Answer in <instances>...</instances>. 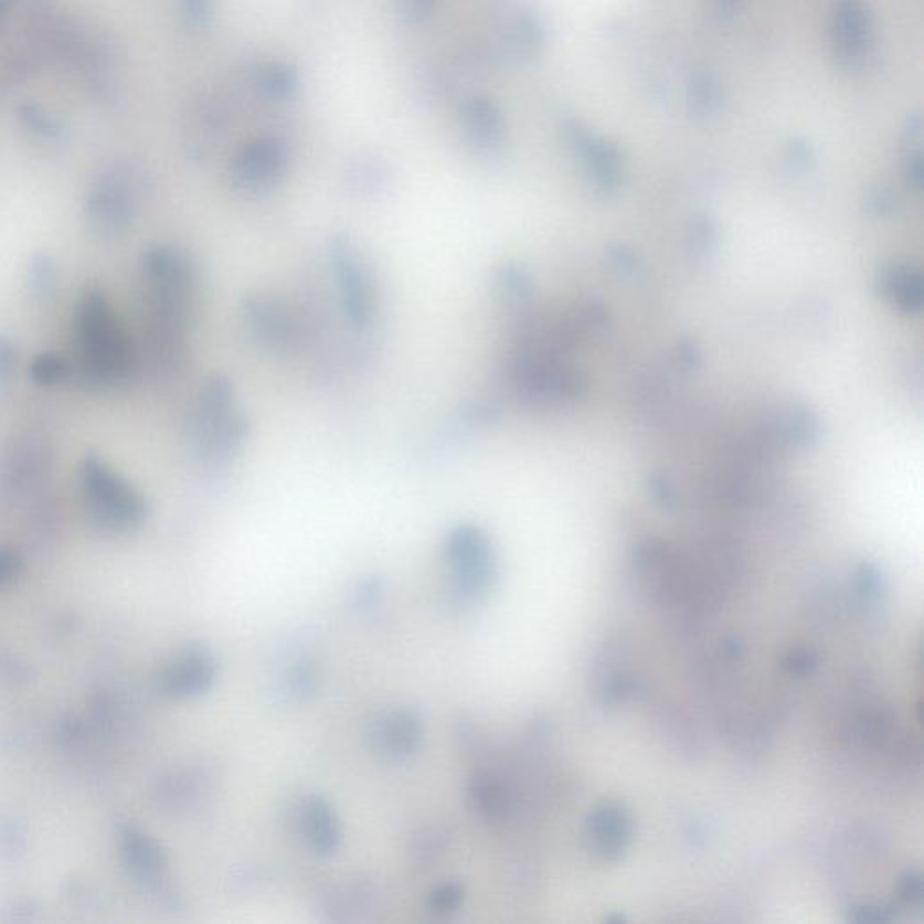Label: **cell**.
I'll use <instances>...</instances> for the list:
<instances>
[{
	"instance_id": "obj_1",
	"label": "cell",
	"mask_w": 924,
	"mask_h": 924,
	"mask_svg": "<svg viewBox=\"0 0 924 924\" xmlns=\"http://www.w3.org/2000/svg\"><path fill=\"white\" fill-rule=\"evenodd\" d=\"M189 432L199 457L210 465H223L237 455L249 423L238 411L235 391L226 378H210L201 389L190 415Z\"/></svg>"
},
{
	"instance_id": "obj_2",
	"label": "cell",
	"mask_w": 924,
	"mask_h": 924,
	"mask_svg": "<svg viewBox=\"0 0 924 924\" xmlns=\"http://www.w3.org/2000/svg\"><path fill=\"white\" fill-rule=\"evenodd\" d=\"M79 338L91 380L114 383L129 374V343L99 293H89L82 304Z\"/></svg>"
},
{
	"instance_id": "obj_3",
	"label": "cell",
	"mask_w": 924,
	"mask_h": 924,
	"mask_svg": "<svg viewBox=\"0 0 924 924\" xmlns=\"http://www.w3.org/2000/svg\"><path fill=\"white\" fill-rule=\"evenodd\" d=\"M446 564L450 567L457 593L466 599H479L497 582V556L482 529L460 524L452 529L445 542Z\"/></svg>"
},
{
	"instance_id": "obj_4",
	"label": "cell",
	"mask_w": 924,
	"mask_h": 924,
	"mask_svg": "<svg viewBox=\"0 0 924 924\" xmlns=\"http://www.w3.org/2000/svg\"><path fill=\"white\" fill-rule=\"evenodd\" d=\"M329 261L347 320L358 332L369 331L376 318L378 302L376 287L365 261L343 235L332 238Z\"/></svg>"
},
{
	"instance_id": "obj_5",
	"label": "cell",
	"mask_w": 924,
	"mask_h": 924,
	"mask_svg": "<svg viewBox=\"0 0 924 924\" xmlns=\"http://www.w3.org/2000/svg\"><path fill=\"white\" fill-rule=\"evenodd\" d=\"M84 486L91 511L102 524L124 529L141 524L147 514L144 497L96 457L85 460Z\"/></svg>"
},
{
	"instance_id": "obj_6",
	"label": "cell",
	"mask_w": 924,
	"mask_h": 924,
	"mask_svg": "<svg viewBox=\"0 0 924 924\" xmlns=\"http://www.w3.org/2000/svg\"><path fill=\"white\" fill-rule=\"evenodd\" d=\"M508 383L522 400L539 403L580 396L584 391V381L576 372L565 371L531 351L520 352L511 363Z\"/></svg>"
},
{
	"instance_id": "obj_7",
	"label": "cell",
	"mask_w": 924,
	"mask_h": 924,
	"mask_svg": "<svg viewBox=\"0 0 924 924\" xmlns=\"http://www.w3.org/2000/svg\"><path fill=\"white\" fill-rule=\"evenodd\" d=\"M241 307H243L244 321L252 329L253 337L264 343L267 349L293 352L302 346V326L277 298L255 293L244 298Z\"/></svg>"
},
{
	"instance_id": "obj_8",
	"label": "cell",
	"mask_w": 924,
	"mask_h": 924,
	"mask_svg": "<svg viewBox=\"0 0 924 924\" xmlns=\"http://www.w3.org/2000/svg\"><path fill=\"white\" fill-rule=\"evenodd\" d=\"M423 739L425 722L412 708L386 710L369 722V744L383 761H408L419 752Z\"/></svg>"
},
{
	"instance_id": "obj_9",
	"label": "cell",
	"mask_w": 924,
	"mask_h": 924,
	"mask_svg": "<svg viewBox=\"0 0 924 924\" xmlns=\"http://www.w3.org/2000/svg\"><path fill=\"white\" fill-rule=\"evenodd\" d=\"M832 53L843 67L863 64L872 45V19L861 0H838L832 13Z\"/></svg>"
},
{
	"instance_id": "obj_10",
	"label": "cell",
	"mask_w": 924,
	"mask_h": 924,
	"mask_svg": "<svg viewBox=\"0 0 924 924\" xmlns=\"http://www.w3.org/2000/svg\"><path fill=\"white\" fill-rule=\"evenodd\" d=\"M633 836L630 816L619 804L605 801L588 816L585 847L602 861H616L627 850Z\"/></svg>"
},
{
	"instance_id": "obj_11",
	"label": "cell",
	"mask_w": 924,
	"mask_h": 924,
	"mask_svg": "<svg viewBox=\"0 0 924 924\" xmlns=\"http://www.w3.org/2000/svg\"><path fill=\"white\" fill-rule=\"evenodd\" d=\"M567 138L582 158L588 176L598 183L599 189L605 192L618 189L623 179V159L619 150L607 139L578 124L569 125Z\"/></svg>"
},
{
	"instance_id": "obj_12",
	"label": "cell",
	"mask_w": 924,
	"mask_h": 924,
	"mask_svg": "<svg viewBox=\"0 0 924 924\" xmlns=\"http://www.w3.org/2000/svg\"><path fill=\"white\" fill-rule=\"evenodd\" d=\"M217 679V661L206 648L193 647L164 670L161 688L170 698H195Z\"/></svg>"
},
{
	"instance_id": "obj_13",
	"label": "cell",
	"mask_w": 924,
	"mask_h": 924,
	"mask_svg": "<svg viewBox=\"0 0 924 924\" xmlns=\"http://www.w3.org/2000/svg\"><path fill=\"white\" fill-rule=\"evenodd\" d=\"M298 835L309 849L320 856L337 854L341 846V826L334 807L320 795H309L297 809Z\"/></svg>"
},
{
	"instance_id": "obj_14",
	"label": "cell",
	"mask_w": 924,
	"mask_h": 924,
	"mask_svg": "<svg viewBox=\"0 0 924 924\" xmlns=\"http://www.w3.org/2000/svg\"><path fill=\"white\" fill-rule=\"evenodd\" d=\"M286 153L275 141H257L238 153L233 163V179L246 190H266L283 178Z\"/></svg>"
},
{
	"instance_id": "obj_15",
	"label": "cell",
	"mask_w": 924,
	"mask_h": 924,
	"mask_svg": "<svg viewBox=\"0 0 924 924\" xmlns=\"http://www.w3.org/2000/svg\"><path fill=\"white\" fill-rule=\"evenodd\" d=\"M466 798L471 811L488 821H502L513 811L510 787L491 773H475L466 784Z\"/></svg>"
},
{
	"instance_id": "obj_16",
	"label": "cell",
	"mask_w": 924,
	"mask_h": 924,
	"mask_svg": "<svg viewBox=\"0 0 924 924\" xmlns=\"http://www.w3.org/2000/svg\"><path fill=\"white\" fill-rule=\"evenodd\" d=\"M722 85L718 76L708 71L695 73L688 85V107L699 119L713 118L721 110Z\"/></svg>"
},
{
	"instance_id": "obj_17",
	"label": "cell",
	"mask_w": 924,
	"mask_h": 924,
	"mask_svg": "<svg viewBox=\"0 0 924 924\" xmlns=\"http://www.w3.org/2000/svg\"><path fill=\"white\" fill-rule=\"evenodd\" d=\"M883 289L905 311H920L923 304V284L920 273L894 267L883 275Z\"/></svg>"
},
{
	"instance_id": "obj_18",
	"label": "cell",
	"mask_w": 924,
	"mask_h": 924,
	"mask_svg": "<svg viewBox=\"0 0 924 924\" xmlns=\"http://www.w3.org/2000/svg\"><path fill=\"white\" fill-rule=\"evenodd\" d=\"M89 212L98 226L118 230L129 223V199L119 189L102 190L91 199Z\"/></svg>"
},
{
	"instance_id": "obj_19",
	"label": "cell",
	"mask_w": 924,
	"mask_h": 924,
	"mask_svg": "<svg viewBox=\"0 0 924 924\" xmlns=\"http://www.w3.org/2000/svg\"><path fill=\"white\" fill-rule=\"evenodd\" d=\"M497 287H499L500 297L511 306H522L528 302L533 291V284L528 273L513 264L502 266L497 272Z\"/></svg>"
},
{
	"instance_id": "obj_20",
	"label": "cell",
	"mask_w": 924,
	"mask_h": 924,
	"mask_svg": "<svg viewBox=\"0 0 924 924\" xmlns=\"http://www.w3.org/2000/svg\"><path fill=\"white\" fill-rule=\"evenodd\" d=\"M465 898V885L459 881H448V883H443V885H437L434 890H431L426 905L434 914L448 915L460 909Z\"/></svg>"
},
{
	"instance_id": "obj_21",
	"label": "cell",
	"mask_w": 924,
	"mask_h": 924,
	"mask_svg": "<svg viewBox=\"0 0 924 924\" xmlns=\"http://www.w3.org/2000/svg\"><path fill=\"white\" fill-rule=\"evenodd\" d=\"M471 118L477 119L470 124L471 132L480 145L493 147L500 138L499 116L493 107L488 104H477V109L471 113Z\"/></svg>"
},
{
	"instance_id": "obj_22",
	"label": "cell",
	"mask_w": 924,
	"mask_h": 924,
	"mask_svg": "<svg viewBox=\"0 0 924 924\" xmlns=\"http://www.w3.org/2000/svg\"><path fill=\"white\" fill-rule=\"evenodd\" d=\"M287 688L295 698H307L317 688V673L309 662H295L287 673Z\"/></svg>"
},
{
	"instance_id": "obj_23",
	"label": "cell",
	"mask_w": 924,
	"mask_h": 924,
	"mask_svg": "<svg viewBox=\"0 0 924 924\" xmlns=\"http://www.w3.org/2000/svg\"><path fill=\"white\" fill-rule=\"evenodd\" d=\"M65 374H67V365L64 360L53 354H42L31 365V376L35 378L39 383H56L64 380Z\"/></svg>"
},
{
	"instance_id": "obj_24",
	"label": "cell",
	"mask_w": 924,
	"mask_h": 924,
	"mask_svg": "<svg viewBox=\"0 0 924 924\" xmlns=\"http://www.w3.org/2000/svg\"><path fill=\"white\" fill-rule=\"evenodd\" d=\"M446 838L443 836V832H434V830H426L425 835L421 836L419 841H417V847H415L414 854L419 858L421 863H431L434 861V858H437L440 850L445 849L443 846V841Z\"/></svg>"
},
{
	"instance_id": "obj_25",
	"label": "cell",
	"mask_w": 924,
	"mask_h": 924,
	"mask_svg": "<svg viewBox=\"0 0 924 924\" xmlns=\"http://www.w3.org/2000/svg\"><path fill=\"white\" fill-rule=\"evenodd\" d=\"M784 667L792 670L793 673L804 676V673L811 672L813 668L816 667V656L809 650H795L787 656Z\"/></svg>"
},
{
	"instance_id": "obj_26",
	"label": "cell",
	"mask_w": 924,
	"mask_h": 924,
	"mask_svg": "<svg viewBox=\"0 0 924 924\" xmlns=\"http://www.w3.org/2000/svg\"><path fill=\"white\" fill-rule=\"evenodd\" d=\"M17 567H19V556L15 553H11V551L2 549L0 551V582L10 580V576H13V573H15Z\"/></svg>"
},
{
	"instance_id": "obj_27",
	"label": "cell",
	"mask_w": 924,
	"mask_h": 924,
	"mask_svg": "<svg viewBox=\"0 0 924 924\" xmlns=\"http://www.w3.org/2000/svg\"><path fill=\"white\" fill-rule=\"evenodd\" d=\"M15 360V349L10 341L0 340V372L11 371Z\"/></svg>"
},
{
	"instance_id": "obj_28",
	"label": "cell",
	"mask_w": 924,
	"mask_h": 924,
	"mask_svg": "<svg viewBox=\"0 0 924 924\" xmlns=\"http://www.w3.org/2000/svg\"><path fill=\"white\" fill-rule=\"evenodd\" d=\"M741 2L742 0H715V8H718L719 15L732 17L739 10Z\"/></svg>"
},
{
	"instance_id": "obj_29",
	"label": "cell",
	"mask_w": 924,
	"mask_h": 924,
	"mask_svg": "<svg viewBox=\"0 0 924 924\" xmlns=\"http://www.w3.org/2000/svg\"><path fill=\"white\" fill-rule=\"evenodd\" d=\"M405 4L412 6L411 10L406 11L408 15H419L423 11L426 10V2H432V0H403Z\"/></svg>"
}]
</instances>
